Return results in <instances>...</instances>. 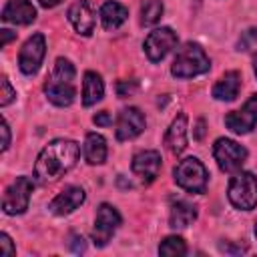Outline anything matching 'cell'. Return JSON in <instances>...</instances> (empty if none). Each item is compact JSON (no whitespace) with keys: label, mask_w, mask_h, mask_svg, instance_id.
<instances>
[{"label":"cell","mask_w":257,"mask_h":257,"mask_svg":"<svg viewBox=\"0 0 257 257\" xmlns=\"http://www.w3.org/2000/svg\"><path fill=\"white\" fill-rule=\"evenodd\" d=\"M118 225H120L118 211L112 205L102 203L98 207V211H96V219H94V227H92V241H94V245L96 247H104L110 241L112 233L118 229Z\"/></svg>","instance_id":"obj_8"},{"label":"cell","mask_w":257,"mask_h":257,"mask_svg":"<svg viewBox=\"0 0 257 257\" xmlns=\"http://www.w3.org/2000/svg\"><path fill=\"white\" fill-rule=\"evenodd\" d=\"M159 253L161 255H169V257H181V255L187 253V245H185V241L181 237L171 235L159 245Z\"/></svg>","instance_id":"obj_24"},{"label":"cell","mask_w":257,"mask_h":257,"mask_svg":"<svg viewBox=\"0 0 257 257\" xmlns=\"http://www.w3.org/2000/svg\"><path fill=\"white\" fill-rule=\"evenodd\" d=\"M205 135V120H197V128H195V139L201 141Z\"/></svg>","instance_id":"obj_33"},{"label":"cell","mask_w":257,"mask_h":257,"mask_svg":"<svg viewBox=\"0 0 257 257\" xmlns=\"http://www.w3.org/2000/svg\"><path fill=\"white\" fill-rule=\"evenodd\" d=\"M14 96H16V90L10 86V82H8V78L6 76H2V92H0V106H8L12 100H14Z\"/></svg>","instance_id":"obj_26"},{"label":"cell","mask_w":257,"mask_h":257,"mask_svg":"<svg viewBox=\"0 0 257 257\" xmlns=\"http://www.w3.org/2000/svg\"><path fill=\"white\" fill-rule=\"evenodd\" d=\"M104 94V82L100 78V74L88 70L84 72V80H82V104L84 106H92L96 104Z\"/></svg>","instance_id":"obj_21"},{"label":"cell","mask_w":257,"mask_h":257,"mask_svg":"<svg viewBox=\"0 0 257 257\" xmlns=\"http://www.w3.org/2000/svg\"><path fill=\"white\" fill-rule=\"evenodd\" d=\"M0 34H2V40H0V46H6L12 38H16V32H12V30H8V28H4V30H0Z\"/></svg>","instance_id":"obj_32"},{"label":"cell","mask_w":257,"mask_h":257,"mask_svg":"<svg viewBox=\"0 0 257 257\" xmlns=\"http://www.w3.org/2000/svg\"><path fill=\"white\" fill-rule=\"evenodd\" d=\"M68 20L74 26V30L82 36L92 34L94 30V12L88 0H76L70 8H68Z\"/></svg>","instance_id":"obj_15"},{"label":"cell","mask_w":257,"mask_h":257,"mask_svg":"<svg viewBox=\"0 0 257 257\" xmlns=\"http://www.w3.org/2000/svg\"><path fill=\"white\" fill-rule=\"evenodd\" d=\"M175 46H177V34L167 26L153 30L145 40V52L151 62H161Z\"/></svg>","instance_id":"obj_10"},{"label":"cell","mask_w":257,"mask_h":257,"mask_svg":"<svg viewBox=\"0 0 257 257\" xmlns=\"http://www.w3.org/2000/svg\"><path fill=\"white\" fill-rule=\"evenodd\" d=\"M68 247H70L72 253H84V251H86V241H84L80 235L70 233V235H68Z\"/></svg>","instance_id":"obj_27"},{"label":"cell","mask_w":257,"mask_h":257,"mask_svg":"<svg viewBox=\"0 0 257 257\" xmlns=\"http://www.w3.org/2000/svg\"><path fill=\"white\" fill-rule=\"evenodd\" d=\"M2 151H6L10 147V128H8V122L2 120Z\"/></svg>","instance_id":"obj_31"},{"label":"cell","mask_w":257,"mask_h":257,"mask_svg":"<svg viewBox=\"0 0 257 257\" xmlns=\"http://www.w3.org/2000/svg\"><path fill=\"white\" fill-rule=\"evenodd\" d=\"M253 70H255V76H257V54L253 56Z\"/></svg>","instance_id":"obj_35"},{"label":"cell","mask_w":257,"mask_h":257,"mask_svg":"<svg viewBox=\"0 0 257 257\" xmlns=\"http://www.w3.org/2000/svg\"><path fill=\"white\" fill-rule=\"evenodd\" d=\"M84 159L88 165H102L106 161V141L96 135L88 133L84 139Z\"/></svg>","instance_id":"obj_22"},{"label":"cell","mask_w":257,"mask_h":257,"mask_svg":"<svg viewBox=\"0 0 257 257\" xmlns=\"http://www.w3.org/2000/svg\"><path fill=\"white\" fill-rule=\"evenodd\" d=\"M163 12H165V6H163L161 0H147V2L143 4V8H141V24H143V26H153V24H157V22L161 20Z\"/></svg>","instance_id":"obj_23"},{"label":"cell","mask_w":257,"mask_h":257,"mask_svg":"<svg viewBox=\"0 0 257 257\" xmlns=\"http://www.w3.org/2000/svg\"><path fill=\"white\" fill-rule=\"evenodd\" d=\"M173 175H175V183L181 187V189H185V191H189V193H205V189H207V169L203 167V163L199 161V159H195V157H187V159H183L177 167H175V171H173Z\"/></svg>","instance_id":"obj_5"},{"label":"cell","mask_w":257,"mask_h":257,"mask_svg":"<svg viewBox=\"0 0 257 257\" xmlns=\"http://www.w3.org/2000/svg\"><path fill=\"white\" fill-rule=\"evenodd\" d=\"M2 20L20 26L32 24L36 20V8L32 6L30 0H8L2 10Z\"/></svg>","instance_id":"obj_16"},{"label":"cell","mask_w":257,"mask_h":257,"mask_svg":"<svg viewBox=\"0 0 257 257\" xmlns=\"http://www.w3.org/2000/svg\"><path fill=\"white\" fill-rule=\"evenodd\" d=\"M14 253H16V249H14V245H12V239H10L6 233H2V235H0V255L10 257V255H14Z\"/></svg>","instance_id":"obj_28"},{"label":"cell","mask_w":257,"mask_h":257,"mask_svg":"<svg viewBox=\"0 0 257 257\" xmlns=\"http://www.w3.org/2000/svg\"><path fill=\"white\" fill-rule=\"evenodd\" d=\"M225 124L235 135H247L257 124V94H251L241 110H233L225 116Z\"/></svg>","instance_id":"obj_11"},{"label":"cell","mask_w":257,"mask_h":257,"mask_svg":"<svg viewBox=\"0 0 257 257\" xmlns=\"http://www.w3.org/2000/svg\"><path fill=\"white\" fill-rule=\"evenodd\" d=\"M165 145L173 155H181L185 151V147H187V114L181 112L171 122L169 131L165 135Z\"/></svg>","instance_id":"obj_17"},{"label":"cell","mask_w":257,"mask_h":257,"mask_svg":"<svg viewBox=\"0 0 257 257\" xmlns=\"http://www.w3.org/2000/svg\"><path fill=\"white\" fill-rule=\"evenodd\" d=\"M34 183L28 177H16L4 191L2 197V211L6 215H20L28 209L30 195H32Z\"/></svg>","instance_id":"obj_6"},{"label":"cell","mask_w":257,"mask_h":257,"mask_svg":"<svg viewBox=\"0 0 257 257\" xmlns=\"http://www.w3.org/2000/svg\"><path fill=\"white\" fill-rule=\"evenodd\" d=\"M80 149L74 141L68 139H56L50 145H46L34 165V177L38 183L48 185L54 183L56 179H60L64 173H68L76 161H78Z\"/></svg>","instance_id":"obj_1"},{"label":"cell","mask_w":257,"mask_h":257,"mask_svg":"<svg viewBox=\"0 0 257 257\" xmlns=\"http://www.w3.org/2000/svg\"><path fill=\"white\" fill-rule=\"evenodd\" d=\"M145 124H147L145 114L137 106L122 108L118 118H116V139L118 141L135 139V137H139L145 131Z\"/></svg>","instance_id":"obj_12"},{"label":"cell","mask_w":257,"mask_h":257,"mask_svg":"<svg viewBox=\"0 0 257 257\" xmlns=\"http://www.w3.org/2000/svg\"><path fill=\"white\" fill-rule=\"evenodd\" d=\"M128 18V10L118 2H104L100 8V22L104 30H116Z\"/></svg>","instance_id":"obj_20"},{"label":"cell","mask_w":257,"mask_h":257,"mask_svg":"<svg viewBox=\"0 0 257 257\" xmlns=\"http://www.w3.org/2000/svg\"><path fill=\"white\" fill-rule=\"evenodd\" d=\"M239 88H241V74L237 70H231V72H225L217 84L213 86V96L217 100H233L237 94H239Z\"/></svg>","instance_id":"obj_18"},{"label":"cell","mask_w":257,"mask_h":257,"mask_svg":"<svg viewBox=\"0 0 257 257\" xmlns=\"http://www.w3.org/2000/svg\"><path fill=\"white\" fill-rule=\"evenodd\" d=\"M44 92L48 96V100L56 106H68L74 96H76V88H74V66L70 60L66 58H56L54 68L50 72V76L44 82Z\"/></svg>","instance_id":"obj_2"},{"label":"cell","mask_w":257,"mask_h":257,"mask_svg":"<svg viewBox=\"0 0 257 257\" xmlns=\"http://www.w3.org/2000/svg\"><path fill=\"white\" fill-rule=\"evenodd\" d=\"M257 46V28H249L245 30L239 40H237V50L239 52H247V50H253Z\"/></svg>","instance_id":"obj_25"},{"label":"cell","mask_w":257,"mask_h":257,"mask_svg":"<svg viewBox=\"0 0 257 257\" xmlns=\"http://www.w3.org/2000/svg\"><path fill=\"white\" fill-rule=\"evenodd\" d=\"M92 120H94V124H98V126H108V124H112V118H110V114H108L106 110L96 112V114L92 116Z\"/></svg>","instance_id":"obj_30"},{"label":"cell","mask_w":257,"mask_h":257,"mask_svg":"<svg viewBox=\"0 0 257 257\" xmlns=\"http://www.w3.org/2000/svg\"><path fill=\"white\" fill-rule=\"evenodd\" d=\"M211 66L209 56L197 42H187L183 48L177 50V56L171 66V74L177 78H193L207 72Z\"/></svg>","instance_id":"obj_3"},{"label":"cell","mask_w":257,"mask_h":257,"mask_svg":"<svg viewBox=\"0 0 257 257\" xmlns=\"http://www.w3.org/2000/svg\"><path fill=\"white\" fill-rule=\"evenodd\" d=\"M84 189L82 187H76V185H70L66 187L64 191H60L48 205V209L58 215V217H64V215H70L74 209H78L82 203H84Z\"/></svg>","instance_id":"obj_14"},{"label":"cell","mask_w":257,"mask_h":257,"mask_svg":"<svg viewBox=\"0 0 257 257\" xmlns=\"http://www.w3.org/2000/svg\"><path fill=\"white\" fill-rule=\"evenodd\" d=\"M62 0H38V4L42 6V8H54V6H58Z\"/></svg>","instance_id":"obj_34"},{"label":"cell","mask_w":257,"mask_h":257,"mask_svg":"<svg viewBox=\"0 0 257 257\" xmlns=\"http://www.w3.org/2000/svg\"><path fill=\"white\" fill-rule=\"evenodd\" d=\"M195 219H197V207L193 203H189V201H177V203H173L171 215H169V225L173 229H185Z\"/></svg>","instance_id":"obj_19"},{"label":"cell","mask_w":257,"mask_h":257,"mask_svg":"<svg viewBox=\"0 0 257 257\" xmlns=\"http://www.w3.org/2000/svg\"><path fill=\"white\" fill-rule=\"evenodd\" d=\"M131 169L141 183H153L161 171V155L157 151H141L133 157Z\"/></svg>","instance_id":"obj_13"},{"label":"cell","mask_w":257,"mask_h":257,"mask_svg":"<svg viewBox=\"0 0 257 257\" xmlns=\"http://www.w3.org/2000/svg\"><path fill=\"white\" fill-rule=\"evenodd\" d=\"M44 54H46V40L40 32L32 34L24 46L20 48V54H18V66L24 74H36L42 60H44Z\"/></svg>","instance_id":"obj_9"},{"label":"cell","mask_w":257,"mask_h":257,"mask_svg":"<svg viewBox=\"0 0 257 257\" xmlns=\"http://www.w3.org/2000/svg\"><path fill=\"white\" fill-rule=\"evenodd\" d=\"M227 197L233 207L241 211H251L257 205V177L247 171H239L227 189Z\"/></svg>","instance_id":"obj_4"},{"label":"cell","mask_w":257,"mask_h":257,"mask_svg":"<svg viewBox=\"0 0 257 257\" xmlns=\"http://www.w3.org/2000/svg\"><path fill=\"white\" fill-rule=\"evenodd\" d=\"M137 90V84L131 80H120L118 84H116V92H118V96H128V94H133Z\"/></svg>","instance_id":"obj_29"},{"label":"cell","mask_w":257,"mask_h":257,"mask_svg":"<svg viewBox=\"0 0 257 257\" xmlns=\"http://www.w3.org/2000/svg\"><path fill=\"white\" fill-rule=\"evenodd\" d=\"M255 237H257V225H255Z\"/></svg>","instance_id":"obj_36"},{"label":"cell","mask_w":257,"mask_h":257,"mask_svg":"<svg viewBox=\"0 0 257 257\" xmlns=\"http://www.w3.org/2000/svg\"><path fill=\"white\" fill-rule=\"evenodd\" d=\"M213 155L223 173H237L247 161V149L231 139H217L213 145Z\"/></svg>","instance_id":"obj_7"}]
</instances>
